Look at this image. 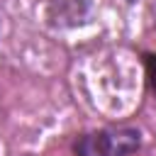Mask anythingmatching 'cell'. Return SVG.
Wrapping results in <instances>:
<instances>
[{"label": "cell", "instance_id": "cell-1", "mask_svg": "<svg viewBox=\"0 0 156 156\" xmlns=\"http://www.w3.org/2000/svg\"><path fill=\"white\" fill-rule=\"evenodd\" d=\"M136 146H139V132L119 127L85 134L76 144V151L78 156H127Z\"/></svg>", "mask_w": 156, "mask_h": 156}, {"label": "cell", "instance_id": "cell-2", "mask_svg": "<svg viewBox=\"0 0 156 156\" xmlns=\"http://www.w3.org/2000/svg\"><path fill=\"white\" fill-rule=\"evenodd\" d=\"M149 68H151V73H149V76H151V85L156 88V56L149 58Z\"/></svg>", "mask_w": 156, "mask_h": 156}]
</instances>
